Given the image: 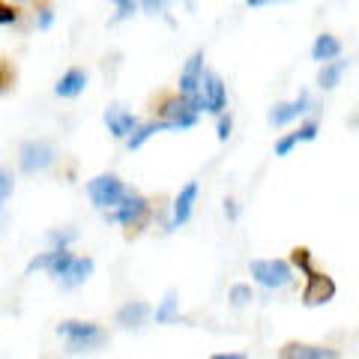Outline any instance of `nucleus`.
I'll return each instance as SVG.
<instances>
[{
  "mask_svg": "<svg viewBox=\"0 0 359 359\" xmlns=\"http://www.w3.org/2000/svg\"><path fill=\"white\" fill-rule=\"evenodd\" d=\"M111 6H114V25L117 21H126V18H132L135 13H138V0H111Z\"/></svg>",
  "mask_w": 359,
  "mask_h": 359,
  "instance_id": "24",
  "label": "nucleus"
},
{
  "mask_svg": "<svg viewBox=\"0 0 359 359\" xmlns=\"http://www.w3.org/2000/svg\"><path fill=\"white\" fill-rule=\"evenodd\" d=\"M108 222H117V224H126V228L141 231L144 224L150 222V201L141 198V195H135V192H129V198L123 201L120 207L108 210Z\"/></svg>",
  "mask_w": 359,
  "mask_h": 359,
  "instance_id": "7",
  "label": "nucleus"
},
{
  "mask_svg": "<svg viewBox=\"0 0 359 359\" xmlns=\"http://www.w3.org/2000/svg\"><path fill=\"white\" fill-rule=\"evenodd\" d=\"M231 129H233V120H231L228 111H224V114H219V123H216V138L224 144L231 138Z\"/></svg>",
  "mask_w": 359,
  "mask_h": 359,
  "instance_id": "32",
  "label": "nucleus"
},
{
  "mask_svg": "<svg viewBox=\"0 0 359 359\" xmlns=\"http://www.w3.org/2000/svg\"><path fill=\"white\" fill-rule=\"evenodd\" d=\"M216 359H245V353H219Z\"/></svg>",
  "mask_w": 359,
  "mask_h": 359,
  "instance_id": "36",
  "label": "nucleus"
},
{
  "mask_svg": "<svg viewBox=\"0 0 359 359\" xmlns=\"http://www.w3.org/2000/svg\"><path fill=\"white\" fill-rule=\"evenodd\" d=\"M347 66H351V60H330V63H323L320 66V72H318V87L320 90H335L341 84V78L347 72Z\"/></svg>",
  "mask_w": 359,
  "mask_h": 359,
  "instance_id": "17",
  "label": "nucleus"
},
{
  "mask_svg": "<svg viewBox=\"0 0 359 359\" xmlns=\"http://www.w3.org/2000/svg\"><path fill=\"white\" fill-rule=\"evenodd\" d=\"M57 332L66 339L69 344V353H78V351H93V347L102 344L108 335L96 327V323H87V320H63Z\"/></svg>",
  "mask_w": 359,
  "mask_h": 359,
  "instance_id": "5",
  "label": "nucleus"
},
{
  "mask_svg": "<svg viewBox=\"0 0 359 359\" xmlns=\"http://www.w3.org/2000/svg\"><path fill=\"white\" fill-rule=\"evenodd\" d=\"M228 299H231V306H237V309L249 306V302L255 299L252 285H233V287H231V294H228Z\"/></svg>",
  "mask_w": 359,
  "mask_h": 359,
  "instance_id": "25",
  "label": "nucleus"
},
{
  "mask_svg": "<svg viewBox=\"0 0 359 359\" xmlns=\"http://www.w3.org/2000/svg\"><path fill=\"white\" fill-rule=\"evenodd\" d=\"M75 240V231H51L48 233V243L54 245V249H66Z\"/></svg>",
  "mask_w": 359,
  "mask_h": 359,
  "instance_id": "33",
  "label": "nucleus"
},
{
  "mask_svg": "<svg viewBox=\"0 0 359 359\" xmlns=\"http://www.w3.org/2000/svg\"><path fill=\"white\" fill-rule=\"evenodd\" d=\"M156 117L168 120L174 126V132H183V129H192L198 123V111L186 102L180 93H159V102L153 105Z\"/></svg>",
  "mask_w": 359,
  "mask_h": 359,
  "instance_id": "4",
  "label": "nucleus"
},
{
  "mask_svg": "<svg viewBox=\"0 0 359 359\" xmlns=\"http://www.w3.org/2000/svg\"><path fill=\"white\" fill-rule=\"evenodd\" d=\"M13 189H15V180L13 174L6 171V168H0V207H4V201L13 195Z\"/></svg>",
  "mask_w": 359,
  "mask_h": 359,
  "instance_id": "31",
  "label": "nucleus"
},
{
  "mask_svg": "<svg viewBox=\"0 0 359 359\" xmlns=\"http://www.w3.org/2000/svg\"><path fill=\"white\" fill-rule=\"evenodd\" d=\"M341 57V39L332 36V33H320V36H314L311 42V60L314 63H330V60H339Z\"/></svg>",
  "mask_w": 359,
  "mask_h": 359,
  "instance_id": "16",
  "label": "nucleus"
},
{
  "mask_svg": "<svg viewBox=\"0 0 359 359\" xmlns=\"http://www.w3.org/2000/svg\"><path fill=\"white\" fill-rule=\"evenodd\" d=\"M129 192H132V189L123 183L117 174H99V177H93L87 183V195H90V201H93V207L105 210V212L120 207L123 201L129 198Z\"/></svg>",
  "mask_w": 359,
  "mask_h": 359,
  "instance_id": "1",
  "label": "nucleus"
},
{
  "mask_svg": "<svg viewBox=\"0 0 359 359\" xmlns=\"http://www.w3.org/2000/svg\"><path fill=\"white\" fill-rule=\"evenodd\" d=\"M171 4H174V0H138V6H141L147 15H162Z\"/></svg>",
  "mask_w": 359,
  "mask_h": 359,
  "instance_id": "30",
  "label": "nucleus"
},
{
  "mask_svg": "<svg viewBox=\"0 0 359 359\" xmlns=\"http://www.w3.org/2000/svg\"><path fill=\"white\" fill-rule=\"evenodd\" d=\"M318 132H320V123L318 120H306V123H299V129L294 132V138H297V144H309V141L318 138Z\"/></svg>",
  "mask_w": 359,
  "mask_h": 359,
  "instance_id": "26",
  "label": "nucleus"
},
{
  "mask_svg": "<svg viewBox=\"0 0 359 359\" xmlns=\"http://www.w3.org/2000/svg\"><path fill=\"white\" fill-rule=\"evenodd\" d=\"M72 261H75V255H72L69 249H60V252H57V257H54V264L48 266V273H51L54 278H63L66 273H69Z\"/></svg>",
  "mask_w": 359,
  "mask_h": 359,
  "instance_id": "23",
  "label": "nucleus"
},
{
  "mask_svg": "<svg viewBox=\"0 0 359 359\" xmlns=\"http://www.w3.org/2000/svg\"><path fill=\"white\" fill-rule=\"evenodd\" d=\"M278 359H339V353L332 347H320V344H302V341H287Z\"/></svg>",
  "mask_w": 359,
  "mask_h": 359,
  "instance_id": "14",
  "label": "nucleus"
},
{
  "mask_svg": "<svg viewBox=\"0 0 359 359\" xmlns=\"http://www.w3.org/2000/svg\"><path fill=\"white\" fill-rule=\"evenodd\" d=\"M201 78H204V51H192V57L186 60V66L180 69V81H177V93L192 105L198 114L204 111V93H201Z\"/></svg>",
  "mask_w": 359,
  "mask_h": 359,
  "instance_id": "2",
  "label": "nucleus"
},
{
  "mask_svg": "<svg viewBox=\"0 0 359 359\" xmlns=\"http://www.w3.org/2000/svg\"><path fill=\"white\" fill-rule=\"evenodd\" d=\"M309 111H311V96H309V90H299V96L294 102H278L266 114V120H269V126H290V123L299 120L302 114H309Z\"/></svg>",
  "mask_w": 359,
  "mask_h": 359,
  "instance_id": "10",
  "label": "nucleus"
},
{
  "mask_svg": "<svg viewBox=\"0 0 359 359\" xmlns=\"http://www.w3.org/2000/svg\"><path fill=\"white\" fill-rule=\"evenodd\" d=\"M18 18H21V13H18V6H13V4H6V0H0V27L18 25Z\"/></svg>",
  "mask_w": 359,
  "mask_h": 359,
  "instance_id": "29",
  "label": "nucleus"
},
{
  "mask_svg": "<svg viewBox=\"0 0 359 359\" xmlns=\"http://www.w3.org/2000/svg\"><path fill=\"white\" fill-rule=\"evenodd\" d=\"M224 210H228V216H231V219L237 216V207H233V201H224Z\"/></svg>",
  "mask_w": 359,
  "mask_h": 359,
  "instance_id": "35",
  "label": "nucleus"
},
{
  "mask_svg": "<svg viewBox=\"0 0 359 359\" xmlns=\"http://www.w3.org/2000/svg\"><path fill=\"white\" fill-rule=\"evenodd\" d=\"M138 117L132 114V111H126V108H120V105H111L108 111H105V126H108V132L114 135L117 141H126L129 135L138 129Z\"/></svg>",
  "mask_w": 359,
  "mask_h": 359,
  "instance_id": "11",
  "label": "nucleus"
},
{
  "mask_svg": "<svg viewBox=\"0 0 359 359\" xmlns=\"http://www.w3.org/2000/svg\"><path fill=\"white\" fill-rule=\"evenodd\" d=\"M177 314H180V299H177L174 290H168V294L162 297V302L156 306L153 318H156V323H174Z\"/></svg>",
  "mask_w": 359,
  "mask_h": 359,
  "instance_id": "20",
  "label": "nucleus"
},
{
  "mask_svg": "<svg viewBox=\"0 0 359 359\" xmlns=\"http://www.w3.org/2000/svg\"><path fill=\"white\" fill-rule=\"evenodd\" d=\"M54 159H57V153H54V147L48 141H25L18 147V168L25 174H39V171H48V168L54 165Z\"/></svg>",
  "mask_w": 359,
  "mask_h": 359,
  "instance_id": "6",
  "label": "nucleus"
},
{
  "mask_svg": "<svg viewBox=\"0 0 359 359\" xmlns=\"http://www.w3.org/2000/svg\"><path fill=\"white\" fill-rule=\"evenodd\" d=\"M212 359H216V356H212Z\"/></svg>",
  "mask_w": 359,
  "mask_h": 359,
  "instance_id": "38",
  "label": "nucleus"
},
{
  "mask_svg": "<svg viewBox=\"0 0 359 359\" xmlns=\"http://www.w3.org/2000/svg\"><path fill=\"white\" fill-rule=\"evenodd\" d=\"M15 81H18V72H15V66L9 63L6 57H0V96L13 93Z\"/></svg>",
  "mask_w": 359,
  "mask_h": 359,
  "instance_id": "21",
  "label": "nucleus"
},
{
  "mask_svg": "<svg viewBox=\"0 0 359 359\" xmlns=\"http://www.w3.org/2000/svg\"><path fill=\"white\" fill-rule=\"evenodd\" d=\"M15 6H27V4H36V0H13Z\"/></svg>",
  "mask_w": 359,
  "mask_h": 359,
  "instance_id": "37",
  "label": "nucleus"
},
{
  "mask_svg": "<svg viewBox=\"0 0 359 359\" xmlns=\"http://www.w3.org/2000/svg\"><path fill=\"white\" fill-rule=\"evenodd\" d=\"M266 4H276V0H245V6H252V9H257V6H266Z\"/></svg>",
  "mask_w": 359,
  "mask_h": 359,
  "instance_id": "34",
  "label": "nucleus"
},
{
  "mask_svg": "<svg viewBox=\"0 0 359 359\" xmlns=\"http://www.w3.org/2000/svg\"><path fill=\"white\" fill-rule=\"evenodd\" d=\"M335 282H332V276L327 273H318V269H309L306 273V287H302V306H327V302L335 297Z\"/></svg>",
  "mask_w": 359,
  "mask_h": 359,
  "instance_id": "8",
  "label": "nucleus"
},
{
  "mask_svg": "<svg viewBox=\"0 0 359 359\" xmlns=\"http://www.w3.org/2000/svg\"><path fill=\"white\" fill-rule=\"evenodd\" d=\"M93 269H96L93 257H75L72 266H69V273L60 278V285H63V287H78V285H84L87 278L93 276Z\"/></svg>",
  "mask_w": 359,
  "mask_h": 359,
  "instance_id": "18",
  "label": "nucleus"
},
{
  "mask_svg": "<svg viewBox=\"0 0 359 359\" xmlns=\"http://www.w3.org/2000/svg\"><path fill=\"white\" fill-rule=\"evenodd\" d=\"M36 9V30H51V25H54V6H51V0H36L33 4Z\"/></svg>",
  "mask_w": 359,
  "mask_h": 359,
  "instance_id": "22",
  "label": "nucleus"
},
{
  "mask_svg": "<svg viewBox=\"0 0 359 359\" xmlns=\"http://www.w3.org/2000/svg\"><path fill=\"white\" fill-rule=\"evenodd\" d=\"M57 252H60V249H51V252L36 255V257H33V261L27 264V276H30V273H36V269H48V266L54 264V257H57Z\"/></svg>",
  "mask_w": 359,
  "mask_h": 359,
  "instance_id": "28",
  "label": "nucleus"
},
{
  "mask_svg": "<svg viewBox=\"0 0 359 359\" xmlns=\"http://www.w3.org/2000/svg\"><path fill=\"white\" fill-rule=\"evenodd\" d=\"M159 132H174V126L168 120H159V117H153L147 123H138V129H135L129 138H126V147L129 150H141L144 144H147L153 135H159Z\"/></svg>",
  "mask_w": 359,
  "mask_h": 359,
  "instance_id": "15",
  "label": "nucleus"
},
{
  "mask_svg": "<svg viewBox=\"0 0 359 359\" xmlns=\"http://www.w3.org/2000/svg\"><path fill=\"white\" fill-rule=\"evenodd\" d=\"M150 314H153V309L147 306V302L135 299V302H126V306L117 311V323H123V327H141Z\"/></svg>",
  "mask_w": 359,
  "mask_h": 359,
  "instance_id": "19",
  "label": "nucleus"
},
{
  "mask_svg": "<svg viewBox=\"0 0 359 359\" xmlns=\"http://www.w3.org/2000/svg\"><path fill=\"white\" fill-rule=\"evenodd\" d=\"M290 266L302 269V273H309V269H314V266H311V249H306V245H297V249L290 252Z\"/></svg>",
  "mask_w": 359,
  "mask_h": 359,
  "instance_id": "27",
  "label": "nucleus"
},
{
  "mask_svg": "<svg viewBox=\"0 0 359 359\" xmlns=\"http://www.w3.org/2000/svg\"><path fill=\"white\" fill-rule=\"evenodd\" d=\"M201 93H204V111L210 114H224L228 111V84L222 81L219 72L204 69V78H201Z\"/></svg>",
  "mask_w": 359,
  "mask_h": 359,
  "instance_id": "9",
  "label": "nucleus"
},
{
  "mask_svg": "<svg viewBox=\"0 0 359 359\" xmlns=\"http://www.w3.org/2000/svg\"><path fill=\"white\" fill-rule=\"evenodd\" d=\"M87 81H90L87 69H81V66H69V69L60 75V81L54 84V93H57L60 99H75L87 90Z\"/></svg>",
  "mask_w": 359,
  "mask_h": 359,
  "instance_id": "13",
  "label": "nucleus"
},
{
  "mask_svg": "<svg viewBox=\"0 0 359 359\" xmlns=\"http://www.w3.org/2000/svg\"><path fill=\"white\" fill-rule=\"evenodd\" d=\"M249 273L255 282L266 290H278V287H287L294 282V266H290V261H278V257H255L249 264Z\"/></svg>",
  "mask_w": 359,
  "mask_h": 359,
  "instance_id": "3",
  "label": "nucleus"
},
{
  "mask_svg": "<svg viewBox=\"0 0 359 359\" xmlns=\"http://www.w3.org/2000/svg\"><path fill=\"white\" fill-rule=\"evenodd\" d=\"M195 201H198V183L189 180V183L180 189V195L174 198V210H171V228H180L192 219V210H195Z\"/></svg>",
  "mask_w": 359,
  "mask_h": 359,
  "instance_id": "12",
  "label": "nucleus"
}]
</instances>
